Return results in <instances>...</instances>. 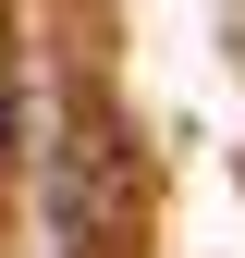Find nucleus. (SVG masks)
<instances>
[{
    "label": "nucleus",
    "mask_w": 245,
    "mask_h": 258,
    "mask_svg": "<svg viewBox=\"0 0 245 258\" xmlns=\"http://www.w3.org/2000/svg\"><path fill=\"white\" fill-rule=\"evenodd\" d=\"M0 136H13V99H0Z\"/></svg>",
    "instance_id": "f257e3e1"
}]
</instances>
